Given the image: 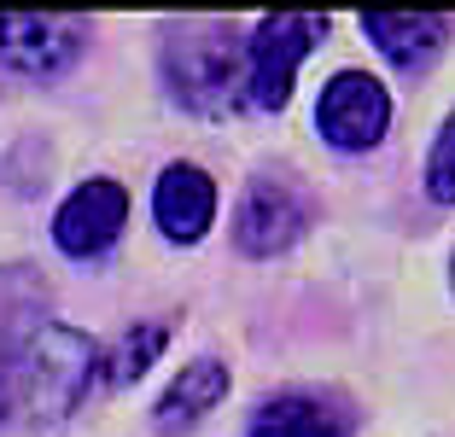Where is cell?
Masks as SVG:
<instances>
[{"instance_id": "cell-1", "label": "cell", "mask_w": 455, "mask_h": 437, "mask_svg": "<svg viewBox=\"0 0 455 437\" xmlns=\"http://www.w3.org/2000/svg\"><path fill=\"white\" fill-rule=\"evenodd\" d=\"M0 373H6V391H12V414L65 420L100 385V345L76 327L41 321L36 332H24V345L12 350V362Z\"/></svg>"}, {"instance_id": "cell-2", "label": "cell", "mask_w": 455, "mask_h": 437, "mask_svg": "<svg viewBox=\"0 0 455 437\" xmlns=\"http://www.w3.org/2000/svg\"><path fill=\"white\" fill-rule=\"evenodd\" d=\"M164 70H170L175 99L204 117L245 106V47H234L228 24H181L164 47Z\"/></svg>"}, {"instance_id": "cell-3", "label": "cell", "mask_w": 455, "mask_h": 437, "mask_svg": "<svg viewBox=\"0 0 455 437\" xmlns=\"http://www.w3.org/2000/svg\"><path fill=\"white\" fill-rule=\"evenodd\" d=\"M322 12H268L257 18L251 41H245V106L257 111H281L292 99V76L315 47L327 41Z\"/></svg>"}, {"instance_id": "cell-4", "label": "cell", "mask_w": 455, "mask_h": 437, "mask_svg": "<svg viewBox=\"0 0 455 437\" xmlns=\"http://www.w3.org/2000/svg\"><path fill=\"white\" fill-rule=\"evenodd\" d=\"M88 18L70 12H0V59L18 76H59L88 53Z\"/></svg>"}, {"instance_id": "cell-5", "label": "cell", "mask_w": 455, "mask_h": 437, "mask_svg": "<svg viewBox=\"0 0 455 437\" xmlns=\"http://www.w3.org/2000/svg\"><path fill=\"white\" fill-rule=\"evenodd\" d=\"M391 123V93L379 76L368 70H339L322 88V106H315V129H322L327 146L339 152H368V146L386 140Z\"/></svg>"}, {"instance_id": "cell-6", "label": "cell", "mask_w": 455, "mask_h": 437, "mask_svg": "<svg viewBox=\"0 0 455 437\" xmlns=\"http://www.w3.org/2000/svg\"><path fill=\"white\" fill-rule=\"evenodd\" d=\"M304 227H309L304 193L275 181V175H263V181L245 187L240 211H234V245H240L245 257H281L286 245H298Z\"/></svg>"}, {"instance_id": "cell-7", "label": "cell", "mask_w": 455, "mask_h": 437, "mask_svg": "<svg viewBox=\"0 0 455 437\" xmlns=\"http://www.w3.org/2000/svg\"><path fill=\"white\" fill-rule=\"evenodd\" d=\"M123 222H129V193H123V181L94 175V181H82L76 193L59 204V216H53V245L65 257H100V251H111V245H117Z\"/></svg>"}, {"instance_id": "cell-8", "label": "cell", "mask_w": 455, "mask_h": 437, "mask_svg": "<svg viewBox=\"0 0 455 437\" xmlns=\"http://www.w3.org/2000/svg\"><path fill=\"white\" fill-rule=\"evenodd\" d=\"M152 222L164 227V239L193 245L204 239V227L216 222V181L199 163H170L152 187Z\"/></svg>"}, {"instance_id": "cell-9", "label": "cell", "mask_w": 455, "mask_h": 437, "mask_svg": "<svg viewBox=\"0 0 455 437\" xmlns=\"http://www.w3.org/2000/svg\"><path fill=\"white\" fill-rule=\"evenodd\" d=\"M362 36L403 70H420L443 53L450 41V18L443 12H362Z\"/></svg>"}, {"instance_id": "cell-10", "label": "cell", "mask_w": 455, "mask_h": 437, "mask_svg": "<svg viewBox=\"0 0 455 437\" xmlns=\"http://www.w3.org/2000/svg\"><path fill=\"white\" fill-rule=\"evenodd\" d=\"M222 397H228V368L216 356H199L170 379V391H164L158 409H152V425H158V437H181V432H193Z\"/></svg>"}, {"instance_id": "cell-11", "label": "cell", "mask_w": 455, "mask_h": 437, "mask_svg": "<svg viewBox=\"0 0 455 437\" xmlns=\"http://www.w3.org/2000/svg\"><path fill=\"white\" fill-rule=\"evenodd\" d=\"M245 437H350V420H345V414H333L322 397L292 391V397L263 402Z\"/></svg>"}, {"instance_id": "cell-12", "label": "cell", "mask_w": 455, "mask_h": 437, "mask_svg": "<svg viewBox=\"0 0 455 437\" xmlns=\"http://www.w3.org/2000/svg\"><path fill=\"white\" fill-rule=\"evenodd\" d=\"M164 345H170L164 321H134V327L117 338V350H100V379L106 385H134L152 362H158Z\"/></svg>"}, {"instance_id": "cell-13", "label": "cell", "mask_w": 455, "mask_h": 437, "mask_svg": "<svg viewBox=\"0 0 455 437\" xmlns=\"http://www.w3.org/2000/svg\"><path fill=\"white\" fill-rule=\"evenodd\" d=\"M427 193L438 204H455V117L438 129L432 140V158H427Z\"/></svg>"}, {"instance_id": "cell-14", "label": "cell", "mask_w": 455, "mask_h": 437, "mask_svg": "<svg viewBox=\"0 0 455 437\" xmlns=\"http://www.w3.org/2000/svg\"><path fill=\"white\" fill-rule=\"evenodd\" d=\"M12 425V391H6V373H0V432Z\"/></svg>"}, {"instance_id": "cell-15", "label": "cell", "mask_w": 455, "mask_h": 437, "mask_svg": "<svg viewBox=\"0 0 455 437\" xmlns=\"http://www.w3.org/2000/svg\"><path fill=\"white\" fill-rule=\"evenodd\" d=\"M450 274H455V263H450Z\"/></svg>"}]
</instances>
